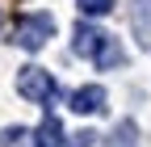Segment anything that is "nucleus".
<instances>
[{
    "label": "nucleus",
    "instance_id": "nucleus-1",
    "mask_svg": "<svg viewBox=\"0 0 151 147\" xmlns=\"http://www.w3.org/2000/svg\"><path fill=\"white\" fill-rule=\"evenodd\" d=\"M17 93H21L25 101H34V105H50L55 97H59V80L50 76L46 67H21L17 71Z\"/></svg>",
    "mask_w": 151,
    "mask_h": 147
},
{
    "label": "nucleus",
    "instance_id": "nucleus-2",
    "mask_svg": "<svg viewBox=\"0 0 151 147\" xmlns=\"http://www.w3.org/2000/svg\"><path fill=\"white\" fill-rule=\"evenodd\" d=\"M50 34H55V17H50V13H29V17H21V21H17L13 42L21 46V50H42Z\"/></svg>",
    "mask_w": 151,
    "mask_h": 147
},
{
    "label": "nucleus",
    "instance_id": "nucleus-3",
    "mask_svg": "<svg viewBox=\"0 0 151 147\" xmlns=\"http://www.w3.org/2000/svg\"><path fill=\"white\" fill-rule=\"evenodd\" d=\"M109 42H113V38H109L105 30H97L88 17H84V21H76V30H71V50L80 55V59H92V63H97L101 55L109 50Z\"/></svg>",
    "mask_w": 151,
    "mask_h": 147
},
{
    "label": "nucleus",
    "instance_id": "nucleus-4",
    "mask_svg": "<svg viewBox=\"0 0 151 147\" xmlns=\"http://www.w3.org/2000/svg\"><path fill=\"white\" fill-rule=\"evenodd\" d=\"M130 30L143 50H151V0H130Z\"/></svg>",
    "mask_w": 151,
    "mask_h": 147
},
{
    "label": "nucleus",
    "instance_id": "nucleus-5",
    "mask_svg": "<svg viewBox=\"0 0 151 147\" xmlns=\"http://www.w3.org/2000/svg\"><path fill=\"white\" fill-rule=\"evenodd\" d=\"M71 109H76V114H101V109H105V88L101 84L76 88V93H71Z\"/></svg>",
    "mask_w": 151,
    "mask_h": 147
},
{
    "label": "nucleus",
    "instance_id": "nucleus-6",
    "mask_svg": "<svg viewBox=\"0 0 151 147\" xmlns=\"http://www.w3.org/2000/svg\"><path fill=\"white\" fill-rule=\"evenodd\" d=\"M34 147H63V122L55 114H46L42 126L34 130Z\"/></svg>",
    "mask_w": 151,
    "mask_h": 147
},
{
    "label": "nucleus",
    "instance_id": "nucleus-7",
    "mask_svg": "<svg viewBox=\"0 0 151 147\" xmlns=\"http://www.w3.org/2000/svg\"><path fill=\"white\" fill-rule=\"evenodd\" d=\"M101 147H139V126L134 122H118V126H113V130H109V139L101 143Z\"/></svg>",
    "mask_w": 151,
    "mask_h": 147
},
{
    "label": "nucleus",
    "instance_id": "nucleus-8",
    "mask_svg": "<svg viewBox=\"0 0 151 147\" xmlns=\"http://www.w3.org/2000/svg\"><path fill=\"white\" fill-rule=\"evenodd\" d=\"M80 13L84 17H105V13H113V0H80Z\"/></svg>",
    "mask_w": 151,
    "mask_h": 147
},
{
    "label": "nucleus",
    "instance_id": "nucleus-9",
    "mask_svg": "<svg viewBox=\"0 0 151 147\" xmlns=\"http://www.w3.org/2000/svg\"><path fill=\"white\" fill-rule=\"evenodd\" d=\"M97 63H101V67H113V63H122V50H118V38H113V42H109V50L101 55V59H97Z\"/></svg>",
    "mask_w": 151,
    "mask_h": 147
},
{
    "label": "nucleus",
    "instance_id": "nucleus-10",
    "mask_svg": "<svg viewBox=\"0 0 151 147\" xmlns=\"http://www.w3.org/2000/svg\"><path fill=\"white\" fill-rule=\"evenodd\" d=\"M17 139H29V135L21 130V126H9V130L0 135V147H17Z\"/></svg>",
    "mask_w": 151,
    "mask_h": 147
},
{
    "label": "nucleus",
    "instance_id": "nucleus-11",
    "mask_svg": "<svg viewBox=\"0 0 151 147\" xmlns=\"http://www.w3.org/2000/svg\"><path fill=\"white\" fill-rule=\"evenodd\" d=\"M92 139H97V135H92V130H80V135H76V139H71V147H88Z\"/></svg>",
    "mask_w": 151,
    "mask_h": 147
}]
</instances>
